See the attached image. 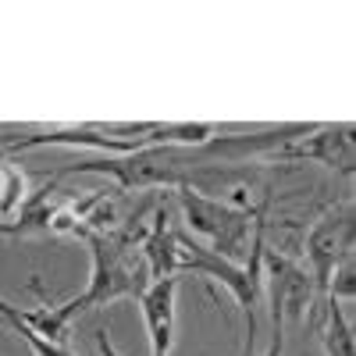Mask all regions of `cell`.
Wrapping results in <instances>:
<instances>
[{
    "mask_svg": "<svg viewBox=\"0 0 356 356\" xmlns=\"http://www.w3.org/2000/svg\"><path fill=\"white\" fill-rule=\"evenodd\" d=\"M285 353V335H282V324H275V339H271V349L264 356H282Z\"/></svg>",
    "mask_w": 356,
    "mask_h": 356,
    "instance_id": "14",
    "label": "cell"
},
{
    "mask_svg": "<svg viewBox=\"0 0 356 356\" xmlns=\"http://www.w3.org/2000/svg\"><path fill=\"white\" fill-rule=\"evenodd\" d=\"M321 342L328 349V356H356V342H353V328L339 307V300L324 296V328H321Z\"/></svg>",
    "mask_w": 356,
    "mask_h": 356,
    "instance_id": "10",
    "label": "cell"
},
{
    "mask_svg": "<svg viewBox=\"0 0 356 356\" xmlns=\"http://www.w3.org/2000/svg\"><path fill=\"white\" fill-rule=\"evenodd\" d=\"M29 200V178L11 161H0V221H8Z\"/></svg>",
    "mask_w": 356,
    "mask_h": 356,
    "instance_id": "12",
    "label": "cell"
},
{
    "mask_svg": "<svg viewBox=\"0 0 356 356\" xmlns=\"http://www.w3.org/2000/svg\"><path fill=\"white\" fill-rule=\"evenodd\" d=\"M264 264H267V289H271V317L275 324H285V314L296 310L303 314L314 300V282L300 264H292L282 253H267L264 250Z\"/></svg>",
    "mask_w": 356,
    "mask_h": 356,
    "instance_id": "6",
    "label": "cell"
},
{
    "mask_svg": "<svg viewBox=\"0 0 356 356\" xmlns=\"http://www.w3.org/2000/svg\"><path fill=\"white\" fill-rule=\"evenodd\" d=\"M86 243H89V253H93V275H89V285L82 296H75V300L61 303V307H54L57 317H61L65 324L89 310V307H107L114 300H125V296H143V289L150 285V282H143L136 278V267L122 257V250H118L111 243V235H86Z\"/></svg>",
    "mask_w": 356,
    "mask_h": 356,
    "instance_id": "1",
    "label": "cell"
},
{
    "mask_svg": "<svg viewBox=\"0 0 356 356\" xmlns=\"http://www.w3.org/2000/svg\"><path fill=\"white\" fill-rule=\"evenodd\" d=\"M175 296H178V275L150 282L139 296V314L150 339V356H171L175 346Z\"/></svg>",
    "mask_w": 356,
    "mask_h": 356,
    "instance_id": "7",
    "label": "cell"
},
{
    "mask_svg": "<svg viewBox=\"0 0 356 356\" xmlns=\"http://www.w3.org/2000/svg\"><path fill=\"white\" fill-rule=\"evenodd\" d=\"M178 271H193V275H203V278H214L235 296V303H239L243 314H246V346L253 349V342H257V292H260V282L246 275V267L218 257L211 246L178 235Z\"/></svg>",
    "mask_w": 356,
    "mask_h": 356,
    "instance_id": "4",
    "label": "cell"
},
{
    "mask_svg": "<svg viewBox=\"0 0 356 356\" xmlns=\"http://www.w3.org/2000/svg\"><path fill=\"white\" fill-rule=\"evenodd\" d=\"M143 257L150 267V282L178 275V235L168 225V207H157L150 232L143 235Z\"/></svg>",
    "mask_w": 356,
    "mask_h": 356,
    "instance_id": "9",
    "label": "cell"
},
{
    "mask_svg": "<svg viewBox=\"0 0 356 356\" xmlns=\"http://www.w3.org/2000/svg\"><path fill=\"white\" fill-rule=\"evenodd\" d=\"M61 175H107L122 189H150V186H178L189 189L193 178L182 171V161H175L161 150H139L129 157H104V161H82L65 168Z\"/></svg>",
    "mask_w": 356,
    "mask_h": 356,
    "instance_id": "3",
    "label": "cell"
},
{
    "mask_svg": "<svg viewBox=\"0 0 356 356\" xmlns=\"http://www.w3.org/2000/svg\"><path fill=\"white\" fill-rule=\"evenodd\" d=\"M282 157H307L317 161L324 168H335L342 175H353V161H356V146H353V125H317L303 143L289 146Z\"/></svg>",
    "mask_w": 356,
    "mask_h": 356,
    "instance_id": "8",
    "label": "cell"
},
{
    "mask_svg": "<svg viewBox=\"0 0 356 356\" xmlns=\"http://www.w3.org/2000/svg\"><path fill=\"white\" fill-rule=\"evenodd\" d=\"M182 203L186 225L211 239V250L232 264H239L243 257H250V225L257 221V211H235V207L203 196L200 189H182L178 193Z\"/></svg>",
    "mask_w": 356,
    "mask_h": 356,
    "instance_id": "2",
    "label": "cell"
},
{
    "mask_svg": "<svg viewBox=\"0 0 356 356\" xmlns=\"http://www.w3.org/2000/svg\"><path fill=\"white\" fill-rule=\"evenodd\" d=\"M97 349H100V356H122V353L114 349V342H111V332L104 328V324L97 328Z\"/></svg>",
    "mask_w": 356,
    "mask_h": 356,
    "instance_id": "13",
    "label": "cell"
},
{
    "mask_svg": "<svg viewBox=\"0 0 356 356\" xmlns=\"http://www.w3.org/2000/svg\"><path fill=\"white\" fill-rule=\"evenodd\" d=\"M353 218L349 211L339 218H324L317 221V228L310 232V239H307V257H310V267H314V289H321L324 296H328V282H332V271L346 260L353 257Z\"/></svg>",
    "mask_w": 356,
    "mask_h": 356,
    "instance_id": "5",
    "label": "cell"
},
{
    "mask_svg": "<svg viewBox=\"0 0 356 356\" xmlns=\"http://www.w3.org/2000/svg\"><path fill=\"white\" fill-rule=\"evenodd\" d=\"M0 324L4 328H11L18 339H25V346L33 349V356H75L68 346H54V342H47V339H40L29 324H22V317H18V307H11L4 296H0Z\"/></svg>",
    "mask_w": 356,
    "mask_h": 356,
    "instance_id": "11",
    "label": "cell"
}]
</instances>
